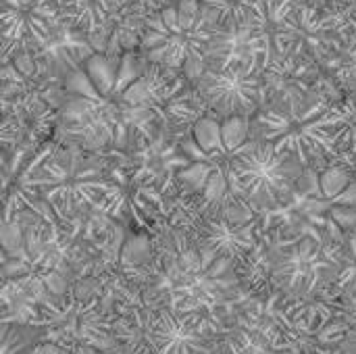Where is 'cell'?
Wrapping results in <instances>:
<instances>
[{"label":"cell","mask_w":356,"mask_h":354,"mask_svg":"<svg viewBox=\"0 0 356 354\" xmlns=\"http://www.w3.org/2000/svg\"><path fill=\"white\" fill-rule=\"evenodd\" d=\"M350 123L353 113L332 106L325 96L311 92L296 102L263 106L250 117V138L296 156L305 169H325L350 131Z\"/></svg>","instance_id":"obj_1"},{"label":"cell","mask_w":356,"mask_h":354,"mask_svg":"<svg viewBox=\"0 0 356 354\" xmlns=\"http://www.w3.org/2000/svg\"><path fill=\"white\" fill-rule=\"evenodd\" d=\"M338 244L323 242L311 230H282L271 242V284L275 292L296 303L315 300L327 286H334Z\"/></svg>","instance_id":"obj_2"},{"label":"cell","mask_w":356,"mask_h":354,"mask_svg":"<svg viewBox=\"0 0 356 354\" xmlns=\"http://www.w3.org/2000/svg\"><path fill=\"white\" fill-rule=\"evenodd\" d=\"M223 171L229 190L259 213L284 207L307 169L296 156L277 152L269 142L250 138L244 146L229 152Z\"/></svg>","instance_id":"obj_3"},{"label":"cell","mask_w":356,"mask_h":354,"mask_svg":"<svg viewBox=\"0 0 356 354\" xmlns=\"http://www.w3.org/2000/svg\"><path fill=\"white\" fill-rule=\"evenodd\" d=\"M219 27L198 0H179L146 17L142 56L152 65L181 71L188 58H207L209 44Z\"/></svg>","instance_id":"obj_4"},{"label":"cell","mask_w":356,"mask_h":354,"mask_svg":"<svg viewBox=\"0 0 356 354\" xmlns=\"http://www.w3.org/2000/svg\"><path fill=\"white\" fill-rule=\"evenodd\" d=\"M29 325L38 330L42 344L96 351H108L113 344V323L96 296L69 294L63 300L46 303Z\"/></svg>","instance_id":"obj_5"},{"label":"cell","mask_w":356,"mask_h":354,"mask_svg":"<svg viewBox=\"0 0 356 354\" xmlns=\"http://www.w3.org/2000/svg\"><path fill=\"white\" fill-rule=\"evenodd\" d=\"M69 94V92H67ZM56 142L90 152H102L115 142L121 123L119 104L113 98H88L69 94L56 115Z\"/></svg>","instance_id":"obj_6"},{"label":"cell","mask_w":356,"mask_h":354,"mask_svg":"<svg viewBox=\"0 0 356 354\" xmlns=\"http://www.w3.org/2000/svg\"><path fill=\"white\" fill-rule=\"evenodd\" d=\"M194 86L207 111L219 119L254 117L263 106V75L244 63L207 67Z\"/></svg>","instance_id":"obj_7"},{"label":"cell","mask_w":356,"mask_h":354,"mask_svg":"<svg viewBox=\"0 0 356 354\" xmlns=\"http://www.w3.org/2000/svg\"><path fill=\"white\" fill-rule=\"evenodd\" d=\"M150 354H211L213 334L198 311L161 307L148 334Z\"/></svg>","instance_id":"obj_8"},{"label":"cell","mask_w":356,"mask_h":354,"mask_svg":"<svg viewBox=\"0 0 356 354\" xmlns=\"http://www.w3.org/2000/svg\"><path fill=\"white\" fill-rule=\"evenodd\" d=\"M35 54L42 79H65L71 71L83 67V63L96 52L88 40V33L60 21L50 35L31 50Z\"/></svg>","instance_id":"obj_9"},{"label":"cell","mask_w":356,"mask_h":354,"mask_svg":"<svg viewBox=\"0 0 356 354\" xmlns=\"http://www.w3.org/2000/svg\"><path fill=\"white\" fill-rule=\"evenodd\" d=\"M229 354H294V348L263 319L242 323L227 342Z\"/></svg>","instance_id":"obj_10"},{"label":"cell","mask_w":356,"mask_h":354,"mask_svg":"<svg viewBox=\"0 0 356 354\" xmlns=\"http://www.w3.org/2000/svg\"><path fill=\"white\" fill-rule=\"evenodd\" d=\"M223 27H244L263 0H198Z\"/></svg>","instance_id":"obj_11"},{"label":"cell","mask_w":356,"mask_h":354,"mask_svg":"<svg viewBox=\"0 0 356 354\" xmlns=\"http://www.w3.org/2000/svg\"><path fill=\"white\" fill-rule=\"evenodd\" d=\"M334 296H356V230L338 244V273L334 280Z\"/></svg>","instance_id":"obj_12"},{"label":"cell","mask_w":356,"mask_h":354,"mask_svg":"<svg viewBox=\"0 0 356 354\" xmlns=\"http://www.w3.org/2000/svg\"><path fill=\"white\" fill-rule=\"evenodd\" d=\"M192 136L194 140L198 142V146L204 150V154L223 167V163L227 161L229 156V150L225 148V142H223V134H221V119L219 117H213V115H202L194 127H192Z\"/></svg>","instance_id":"obj_13"},{"label":"cell","mask_w":356,"mask_h":354,"mask_svg":"<svg viewBox=\"0 0 356 354\" xmlns=\"http://www.w3.org/2000/svg\"><path fill=\"white\" fill-rule=\"evenodd\" d=\"M119 63L121 56H108L106 52H94L86 63L83 69L98 88V92L106 98L115 92L117 86V75H119Z\"/></svg>","instance_id":"obj_14"},{"label":"cell","mask_w":356,"mask_h":354,"mask_svg":"<svg viewBox=\"0 0 356 354\" xmlns=\"http://www.w3.org/2000/svg\"><path fill=\"white\" fill-rule=\"evenodd\" d=\"M330 75L338 83V88L356 94V33L350 42L338 52V56L330 65Z\"/></svg>","instance_id":"obj_15"},{"label":"cell","mask_w":356,"mask_h":354,"mask_svg":"<svg viewBox=\"0 0 356 354\" xmlns=\"http://www.w3.org/2000/svg\"><path fill=\"white\" fill-rule=\"evenodd\" d=\"M221 165L213 163V161H192L188 167L179 169L175 175V184L179 186V192H188V194H202L207 182L211 179V175L219 169Z\"/></svg>","instance_id":"obj_16"},{"label":"cell","mask_w":356,"mask_h":354,"mask_svg":"<svg viewBox=\"0 0 356 354\" xmlns=\"http://www.w3.org/2000/svg\"><path fill=\"white\" fill-rule=\"evenodd\" d=\"M353 186V175L344 169V167H338V165H327L321 175H319V188H321V194L330 200L342 196L348 188Z\"/></svg>","instance_id":"obj_17"},{"label":"cell","mask_w":356,"mask_h":354,"mask_svg":"<svg viewBox=\"0 0 356 354\" xmlns=\"http://www.w3.org/2000/svg\"><path fill=\"white\" fill-rule=\"evenodd\" d=\"M221 134L229 152L238 150L250 140V117H227L221 119Z\"/></svg>","instance_id":"obj_18"},{"label":"cell","mask_w":356,"mask_h":354,"mask_svg":"<svg viewBox=\"0 0 356 354\" xmlns=\"http://www.w3.org/2000/svg\"><path fill=\"white\" fill-rule=\"evenodd\" d=\"M63 86L69 94H77V96H88V98H100L102 94L98 92V88L94 86V81L90 79V75L86 73L83 67L71 71L65 79Z\"/></svg>","instance_id":"obj_19"},{"label":"cell","mask_w":356,"mask_h":354,"mask_svg":"<svg viewBox=\"0 0 356 354\" xmlns=\"http://www.w3.org/2000/svg\"><path fill=\"white\" fill-rule=\"evenodd\" d=\"M123 13L140 15V17H150L171 4H177L179 0H117Z\"/></svg>","instance_id":"obj_20"},{"label":"cell","mask_w":356,"mask_h":354,"mask_svg":"<svg viewBox=\"0 0 356 354\" xmlns=\"http://www.w3.org/2000/svg\"><path fill=\"white\" fill-rule=\"evenodd\" d=\"M330 217L342 230H353L356 225V204H336L332 209Z\"/></svg>","instance_id":"obj_21"},{"label":"cell","mask_w":356,"mask_h":354,"mask_svg":"<svg viewBox=\"0 0 356 354\" xmlns=\"http://www.w3.org/2000/svg\"><path fill=\"white\" fill-rule=\"evenodd\" d=\"M340 344H342V351H346L348 354H356V319L344 330Z\"/></svg>","instance_id":"obj_22"},{"label":"cell","mask_w":356,"mask_h":354,"mask_svg":"<svg viewBox=\"0 0 356 354\" xmlns=\"http://www.w3.org/2000/svg\"><path fill=\"white\" fill-rule=\"evenodd\" d=\"M334 354H348V353H346V351H342V348H340V351H338V353H334Z\"/></svg>","instance_id":"obj_23"}]
</instances>
